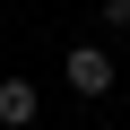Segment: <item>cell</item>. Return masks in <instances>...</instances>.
I'll use <instances>...</instances> for the list:
<instances>
[{"instance_id": "7a4b0ae2", "label": "cell", "mask_w": 130, "mask_h": 130, "mask_svg": "<svg viewBox=\"0 0 130 130\" xmlns=\"http://www.w3.org/2000/svg\"><path fill=\"white\" fill-rule=\"evenodd\" d=\"M35 121V78H0V130H26Z\"/></svg>"}, {"instance_id": "3957f363", "label": "cell", "mask_w": 130, "mask_h": 130, "mask_svg": "<svg viewBox=\"0 0 130 130\" xmlns=\"http://www.w3.org/2000/svg\"><path fill=\"white\" fill-rule=\"evenodd\" d=\"M104 26H130V0H104Z\"/></svg>"}, {"instance_id": "277c9868", "label": "cell", "mask_w": 130, "mask_h": 130, "mask_svg": "<svg viewBox=\"0 0 130 130\" xmlns=\"http://www.w3.org/2000/svg\"><path fill=\"white\" fill-rule=\"evenodd\" d=\"M121 70H130V61H121Z\"/></svg>"}, {"instance_id": "6da1fadb", "label": "cell", "mask_w": 130, "mask_h": 130, "mask_svg": "<svg viewBox=\"0 0 130 130\" xmlns=\"http://www.w3.org/2000/svg\"><path fill=\"white\" fill-rule=\"evenodd\" d=\"M61 78H70V95H113L121 61H113L104 43H70V52H61Z\"/></svg>"}]
</instances>
